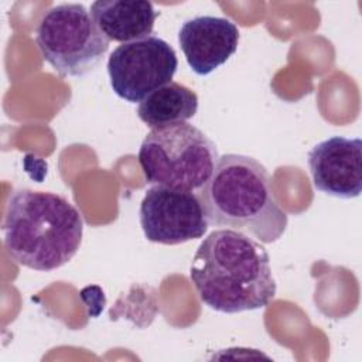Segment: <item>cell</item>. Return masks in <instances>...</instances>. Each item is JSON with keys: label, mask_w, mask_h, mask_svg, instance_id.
<instances>
[{"label": "cell", "mask_w": 362, "mask_h": 362, "mask_svg": "<svg viewBox=\"0 0 362 362\" xmlns=\"http://www.w3.org/2000/svg\"><path fill=\"white\" fill-rule=\"evenodd\" d=\"M189 279L204 304L226 314L263 308L277 288L264 246L226 228L211 232L201 242Z\"/></svg>", "instance_id": "6da1fadb"}, {"label": "cell", "mask_w": 362, "mask_h": 362, "mask_svg": "<svg viewBox=\"0 0 362 362\" xmlns=\"http://www.w3.org/2000/svg\"><path fill=\"white\" fill-rule=\"evenodd\" d=\"M82 230L81 214L58 194L23 188L8 198L4 246L21 266L38 272L64 266L76 255Z\"/></svg>", "instance_id": "7a4b0ae2"}, {"label": "cell", "mask_w": 362, "mask_h": 362, "mask_svg": "<svg viewBox=\"0 0 362 362\" xmlns=\"http://www.w3.org/2000/svg\"><path fill=\"white\" fill-rule=\"evenodd\" d=\"M209 225L246 230L262 243L279 240L287 215L276 202L270 175L256 158L225 154L198 191Z\"/></svg>", "instance_id": "3957f363"}, {"label": "cell", "mask_w": 362, "mask_h": 362, "mask_svg": "<svg viewBox=\"0 0 362 362\" xmlns=\"http://www.w3.org/2000/svg\"><path fill=\"white\" fill-rule=\"evenodd\" d=\"M218 160L215 143L187 122L151 129L139 148V163L148 184L189 192L206 184Z\"/></svg>", "instance_id": "277c9868"}, {"label": "cell", "mask_w": 362, "mask_h": 362, "mask_svg": "<svg viewBox=\"0 0 362 362\" xmlns=\"http://www.w3.org/2000/svg\"><path fill=\"white\" fill-rule=\"evenodd\" d=\"M35 41L42 58L62 76H83L109 49V40L79 3H62L45 11Z\"/></svg>", "instance_id": "5b68a950"}, {"label": "cell", "mask_w": 362, "mask_h": 362, "mask_svg": "<svg viewBox=\"0 0 362 362\" xmlns=\"http://www.w3.org/2000/svg\"><path fill=\"white\" fill-rule=\"evenodd\" d=\"M177 66L174 48L157 35L124 42L107 59L113 92L130 103H140L147 95L170 83Z\"/></svg>", "instance_id": "8992f818"}, {"label": "cell", "mask_w": 362, "mask_h": 362, "mask_svg": "<svg viewBox=\"0 0 362 362\" xmlns=\"http://www.w3.org/2000/svg\"><path fill=\"white\" fill-rule=\"evenodd\" d=\"M139 218L147 240L161 245H180L199 239L209 226L197 194L163 185H154L146 191Z\"/></svg>", "instance_id": "52a82bcc"}, {"label": "cell", "mask_w": 362, "mask_h": 362, "mask_svg": "<svg viewBox=\"0 0 362 362\" xmlns=\"http://www.w3.org/2000/svg\"><path fill=\"white\" fill-rule=\"evenodd\" d=\"M361 139L332 136L308 153V168L315 189L337 197L355 198L362 191Z\"/></svg>", "instance_id": "ba28073f"}, {"label": "cell", "mask_w": 362, "mask_h": 362, "mask_svg": "<svg viewBox=\"0 0 362 362\" xmlns=\"http://www.w3.org/2000/svg\"><path fill=\"white\" fill-rule=\"evenodd\" d=\"M178 42L189 68L208 75L236 52L239 30L229 18L199 16L182 23Z\"/></svg>", "instance_id": "9c48e42d"}, {"label": "cell", "mask_w": 362, "mask_h": 362, "mask_svg": "<svg viewBox=\"0 0 362 362\" xmlns=\"http://www.w3.org/2000/svg\"><path fill=\"white\" fill-rule=\"evenodd\" d=\"M90 16L109 41L124 44L148 37L157 11L146 0H98L90 4Z\"/></svg>", "instance_id": "30bf717a"}, {"label": "cell", "mask_w": 362, "mask_h": 362, "mask_svg": "<svg viewBox=\"0 0 362 362\" xmlns=\"http://www.w3.org/2000/svg\"><path fill=\"white\" fill-rule=\"evenodd\" d=\"M198 110V96L188 86L170 82L147 95L137 107V116L148 127H163L191 119Z\"/></svg>", "instance_id": "8fae6325"}]
</instances>
